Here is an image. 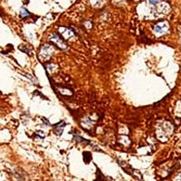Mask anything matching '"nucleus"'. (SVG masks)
Wrapping results in <instances>:
<instances>
[{"instance_id":"nucleus-1","label":"nucleus","mask_w":181,"mask_h":181,"mask_svg":"<svg viewBox=\"0 0 181 181\" xmlns=\"http://www.w3.org/2000/svg\"><path fill=\"white\" fill-rule=\"evenodd\" d=\"M83 160H84V162H85L86 164H88L89 162H90V160H92V155H91V153L90 152H88V151H85V152H83Z\"/></svg>"},{"instance_id":"nucleus-2","label":"nucleus","mask_w":181,"mask_h":181,"mask_svg":"<svg viewBox=\"0 0 181 181\" xmlns=\"http://www.w3.org/2000/svg\"><path fill=\"white\" fill-rule=\"evenodd\" d=\"M21 10H22V11H21V17H26V16H30V14L28 13L26 9L22 8Z\"/></svg>"},{"instance_id":"nucleus-3","label":"nucleus","mask_w":181,"mask_h":181,"mask_svg":"<svg viewBox=\"0 0 181 181\" xmlns=\"http://www.w3.org/2000/svg\"><path fill=\"white\" fill-rule=\"evenodd\" d=\"M150 1L152 5H157L159 3V0H150Z\"/></svg>"}]
</instances>
